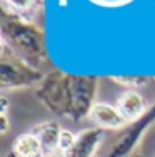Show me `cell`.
I'll list each match as a JSON object with an SVG mask.
<instances>
[{
	"label": "cell",
	"mask_w": 155,
	"mask_h": 157,
	"mask_svg": "<svg viewBox=\"0 0 155 157\" xmlns=\"http://www.w3.org/2000/svg\"><path fill=\"white\" fill-rule=\"evenodd\" d=\"M98 77L77 75L58 69L45 74L35 87V97L49 112L79 122L90 115L97 102Z\"/></svg>",
	"instance_id": "6da1fadb"
},
{
	"label": "cell",
	"mask_w": 155,
	"mask_h": 157,
	"mask_svg": "<svg viewBox=\"0 0 155 157\" xmlns=\"http://www.w3.org/2000/svg\"><path fill=\"white\" fill-rule=\"evenodd\" d=\"M0 39L20 59L37 69L43 70L45 65L50 67L43 30L32 20L3 10L0 18Z\"/></svg>",
	"instance_id": "7a4b0ae2"
},
{
	"label": "cell",
	"mask_w": 155,
	"mask_h": 157,
	"mask_svg": "<svg viewBox=\"0 0 155 157\" xmlns=\"http://www.w3.org/2000/svg\"><path fill=\"white\" fill-rule=\"evenodd\" d=\"M47 72L37 69L27 60L20 59L7 44L0 45V89L17 90V89L34 87L43 80Z\"/></svg>",
	"instance_id": "3957f363"
},
{
	"label": "cell",
	"mask_w": 155,
	"mask_h": 157,
	"mask_svg": "<svg viewBox=\"0 0 155 157\" xmlns=\"http://www.w3.org/2000/svg\"><path fill=\"white\" fill-rule=\"evenodd\" d=\"M153 124H155V104H152L140 119L128 122L120 130V134L115 137L112 145L107 149V154L103 157H128L135 154L143 134Z\"/></svg>",
	"instance_id": "277c9868"
},
{
	"label": "cell",
	"mask_w": 155,
	"mask_h": 157,
	"mask_svg": "<svg viewBox=\"0 0 155 157\" xmlns=\"http://www.w3.org/2000/svg\"><path fill=\"white\" fill-rule=\"evenodd\" d=\"M90 121L95 124V127L103 130H117V129H124L128 124L125 121V117L120 114V110L117 109V105H110L105 102H97L94 105V109L90 112Z\"/></svg>",
	"instance_id": "5b68a950"
},
{
	"label": "cell",
	"mask_w": 155,
	"mask_h": 157,
	"mask_svg": "<svg viewBox=\"0 0 155 157\" xmlns=\"http://www.w3.org/2000/svg\"><path fill=\"white\" fill-rule=\"evenodd\" d=\"M117 109L127 122H134L147 112V102L138 90H125L117 99Z\"/></svg>",
	"instance_id": "8992f818"
},
{
	"label": "cell",
	"mask_w": 155,
	"mask_h": 157,
	"mask_svg": "<svg viewBox=\"0 0 155 157\" xmlns=\"http://www.w3.org/2000/svg\"><path fill=\"white\" fill-rule=\"evenodd\" d=\"M62 125L55 121H47L42 124H37L34 129L30 130L34 136H37V139L40 140L43 151L47 155L58 152V140H60V134H62Z\"/></svg>",
	"instance_id": "52a82bcc"
},
{
	"label": "cell",
	"mask_w": 155,
	"mask_h": 157,
	"mask_svg": "<svg viewBox=\"0 0 155 157\" xmlns=\"http://www.w3.org/2000/svg\"><path fill=\"white\" fill-rule=\"evenodd\" d=\"M12 157H47L40 140L32 132H24L17 136L12 144Z\"/></svg>",
	"instance_id": "ba28073f"
},
{
	"label": "cell",
	"mask_w": 155,
	"mask_h": 157,
	"mask_svg": "<svg viewBox=\"0 0 155 157\" xmlns=\"http://www.w3.org/2000/svg\"><path fill=\"white\" fill-rule=\"evenodd\" d=\"M40 5H42V0H3L2 9L10 13L28 18L40 9Z\"/></svg>",
	"instance_id": "9c48e42d"
},
{
	"label": "cell",
	"mask_w": 155,
	"mask_h": 157,
	"mask_svg": "<svg viewBox=\"0 0 155 157\" xmlns=\"http://www.w3.org/2000/svg\"><path fill=\"white\" fill-rule=\"evenodd\" d=\"M117 85H122L127 90H137V89H142L149 84L152 78L147 75H112L110 77Z\"/></svg>",
	"instance_id": "30bf717a"
},
{
	"label": "cell",
	"mask_w": 155,
	"mask_h": 157,
	"mask_svg": "<svg viewBox=\"0 0 155 157\" xmlns=\"http://www.w3.org/2000/svg\"><path fill=\"white\" fill-rule=\"evenodd\" d=\"M75 139H77V134L64 129L60 134V140H58V152H60V154H65L67 151H70L72 145L75 144Z\"/></svg>",
	"instance_id": "8fae6325"
},
{
	"label": "cell",
	"mask_w": 155,
	"mask_h": 157,
	"mask_svg": "<svg viewBox=\"0 0 155 157\" xmlns=\"http://www.w3.org/2000/svg\"><path fill=\"white\" fill-rule=\"evenodd\" d=\"M10 129V124H9V112H0V134L5 136Z\"/></svg>",
	"instance_id": "7c38bea8"
},
{
	"label": "cell",
	"mask_w": 155,
	"mask_h": 157,
	"mask_svg": "<svg viewBox=\"0 0 155 157\" xmlns=\"http://www.w3.org/2000/svg\"><path fill=\"white\" fill-rule=\"evenodd\" d=\"M128 157H142V154H140V152H135V154H132V155H128Z\"/></svg>",
	"instance_id": "4fadbf2b"
},
{
	"label": "cell",
	"mask_w": 155,
	"mask_h": 157,
	"mask_svg": "<svg viewBox=\"0 0 155 157\" xmlns=\"http://www.w3.org/2000/svg\"><path fill=\"white\" fill-rule=\"evenodd\" d=\"M9 157H12V155H9Z\"/></svg>",
	"instance_id": "5bb4252c"
},
{
	"label": "cell",
	"mask_w": 155,
	"mask_h": 157,
	"mask_svg": "<svg viewBox=\"0 0 155 157\" xmlns=\"http://www.w3.org/2000/svg\"><path fill=\"white\" fill-rule=\"evenodd\" d=\"M153 157H155V154H153Z\"/></svg>",
	"instance_id": "9a60e30c"
}]
</instances>
